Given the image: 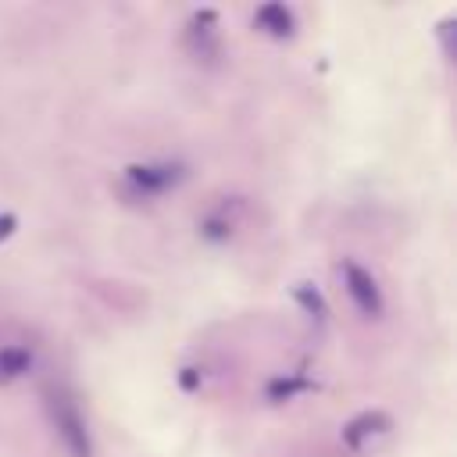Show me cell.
<instances>
[{"instance_id": "obj_1", "label": "cell", "mask_w": 457, "mask_h": 457, "mask_svg": "<svg viewBox=\"0 0 457 457\" xmlns=\"http://www.w3.org/2000/svg\"><path fill=\"white\" fill-rule=\"evenodd\" d=\"M46 407H50V421L64 443V450L71 457H93V443H89V428L86 418L79 411V403L64 393V389H50L46 393Z\"/></svg>"}, {"instance_id": "obj_2", "label": "cell", "mask_w": 457, "mask_h": 457, "mask_svg": "<svg viewBox=\"0 0 457 457\" xmlns=\"http://www.w3.org/2000/svg\"><path fill=\"white\" fill-rule=\"evenodd\" d=\"M339 275H343V286H346L353 307H357L364 318H378V314H382V289H378L375 275H371L368 268L353 264V261H343Z\"/></svg>"}, {"instance_id": "obj_3", "label": "cell", "mask_w": 457, "mask_h": 457, "mask_svg": "<svg viewBox=\"0 0 457 457\" xmlns=\"http://www.w3.org/2000/svg\"><path fill=\"white\" fill-rule=\"evenodd\" d=\"M389 428H393V418H389L386 411H361L357 418H350V421L343 425V446L364 450L368 443L389 436Z\"/></svg>"}, {"instance_id": "obj_4", "label": "cell", "mask_w": 457, "mask_h": 457, "mask_svg": "<svg viewBox=\"0 0 457 457\" xmlns=\"http://www.w3.org/2000/svg\"><path fill=\"white\" fill-rule=\"evenodd\" d=\"M186 171L179 168V164H132L129 171H125V179L143 193V196H150V193H164V189H171L179 179H182Z\"/></svg>"}, {"instance_id": "obj_5", "label": "cell", "mask_w": 457, "mask_h": 457, "mask_svg": "<svg viewBox=\"0 0 457 457\" xmlns=\"http://www.w3.org/2000/svg\"><path fill=\"white\" fill-rule=\"evenodd\" d=\"M253 25L261 29V32H268V36H278V39H286V36H293V11L286 7V4H264L257 14H253Z\"/></svg>"}, {"instance_id": "obj_6", "label": "cell", "mask_w": 457, "mask_h": 457, "mask_svg": "<svg viewBox=\"0 0 457 457\" xmlns=\"http://www.w3.org/2000/svg\"><path fill=\"white\" fill-rule=\"evenodd\" d=\"M211 25H214V11H200L189 25V39H196L193 43L196 57H218V32Z\"/></svg>"}, {"instance_id": "obj_7", "label": "cell", "mask_w": 457, "mask_h": 457, "mask_svg": "<svg viewBox=\"0 0 457 457\" xmlns=\"http://www.w3.org/2000/svg\"><path fill=\"white\" fill-rule=\"evenodd\" d=\"M32 368V350L25 346H0V386L21 378Z\"/></svg>"}, {"instance_id": "obj_8", "label": "cell", "mask_w": 457, "mask_h": 457, "mask_svg": "<svg viewBox=\"0 0 457 457\" xmlns=\"http://www.w3.org/2000/svg\"><path fill=\"white\" fill-rule=\"evenodd\" d=\"M296 300L303 303V311L314 318V321H325V314H328V307H325V300H321V293L314 289V286H307V282H300L296 286Z\"/></svg>"}, {"instance_id": "obj_9", "label": "cell", "mask_w": 457, "mask_h": 457, "mask_svg": "<svg viewBox=\"0 0 457 457\" xmlns=\"http://www.w3.org/2000/svg\"><path fill=\"white\" fill-rule=\"evenodd\" d=\"M14 225H18V221H14V214H4V218H0V239H4V236H11V228H14Z\"/></svg>"}]
</instances>
